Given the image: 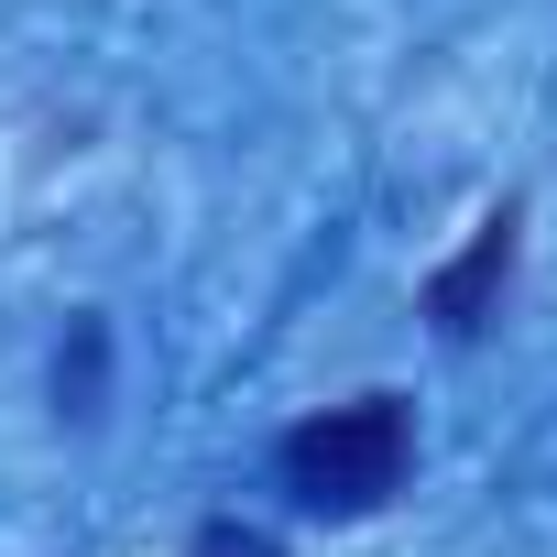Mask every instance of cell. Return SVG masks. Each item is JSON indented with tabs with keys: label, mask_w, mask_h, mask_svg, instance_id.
<instances>
[{
	"label": "cell",
	"mask_w": 557,
	"mask_h": 557,
	"mask_svg": "<svg viewBox=\"0 0 557 557\" xmlns=\"http://www.w3.org/2000/svg\"><path fill=\"white\" fill-rule=\"evenodd\" d=\"M405 470H416V405L405 394H350V405H318L273 437V481L329 524L383 513L405 492Z\"/></svg>",
	"instance_id": "obj_1"
},
{
	"label": "cell",
	"mask_w": 557,
	"mask_h": 557,
	"mask_svg": "<svg viewBox=\"0 0 557 557\" xmlns=\"http://www.w3.org/2000/svg\"><path fill=\"white\" fill-rule=\"evenodd\" d=\"M513 240H524V208L503 197V208L470 219V251L426 273V318H437V339H481V329H492V307H503V285H513Z\"/></svg>",
	"instance_id": "obj_2"
},
{
	"label": "cell",
	"mask_w": 557,
	"mask_h": 557,
	"mask_svg": "<svg viewBox=\"0 0 557 557\" xmlns=\"http://www.w3.org/2000/svg\"><path fill=\"white\" fill-rule=\"evenodd\" d=\"M99 361H110V329L77 318L66 350H55V405H66V416H99Z\"/></svg>",
	"instance_id": "obj_3"
},
{
	"label": "cell",
	"mask_w": 557,
	"mask_h": 557,
	"mask_svg": "<svg viewBox=\"0 0 557 557\" xmlns=\"http://www.w3.org/2000/svg\"><path fill=\"white\" fill-rule=\"evenodd\" d=\"M197 557H273V535H251V524H208Z\"/></svg>",
	"instance_id": "obj_4"
}]
</instances>
